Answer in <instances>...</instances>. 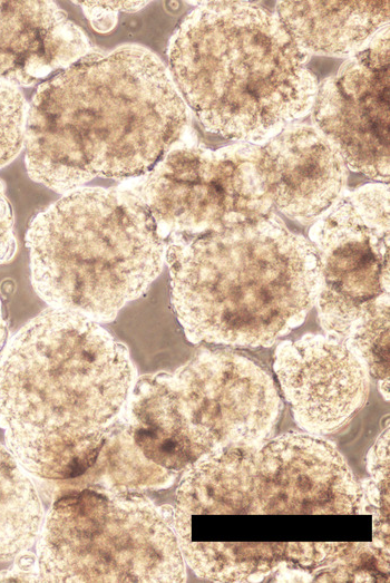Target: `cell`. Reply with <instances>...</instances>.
<instances>
[{"label":"cell","mask_w":390,"mask_h":583,"mask_svg":"<svg viewBox=\"0 0 390 583\" xmlns=\"http://www.w3.org/2000/svg\"><path fill=\"white\" fill-rule=\"evenodd\" d=\"M189 111L149 49L94 52L41 84L28 107L30 178L65 194L95 177L147 174L188 129Z\"/></svg>","instance_id":"obj_1"},{"label":"cell","mask_w":390,"mask_h":583,"mask_svg":"<svg viewBox=\"0 0 390 583\" xmlns=\"http://www.w3.org/2000/svg\"><path fill=\"white\" fill-rule=\"evenodd\" d=\"M125 344L100 323L48 308L0 353V427L31 475L68 480L95 461L135 382Z\"/></svg>","instance_id":"obj_2"},{"label":"cell","mask_w":390,"mask_h":583,"mask_svg":"<svg viewBox=\"0 0 390 583\" xmlns=\"http://www.w3.org/2000/svg\"><path fill=\"white\" fill-rule=\"evenodd\" d=\"M167 47L168 71L204 129L262 146L311 113L310 56L250 1H193Z\"/></svg>","instance_id":"obj_3"},{"label":"cell","mask_w":390,"mask_h":583,"mask_svg":"<svg viewBox=\"0 0 390 583\" xmlns=\"http://www.w3.org/2000/svg\"><path fill=\"white\" fill-rule=\"evenodd\" d=\"M165 262L174 313L194 344L267 348L315 305L314 247L275 213L168 241Z\"/></svg>","instance_id":"obj_4"},{"label":"cell","mask_w":390,"mask_h":583,"mask_svg":"<svg viewBox=\"0 0 390 583\" xmlns=\"http://www.w3.org/2000/svg\"><path fill=\"white\" fill-rule=\"evenodd\" d=\"M31 283L53 309L113 321L159 275L166 244L133 188L78 187L26 233Z\"/></svg>","instance_id":"obj_5"},{"label":"cell","mask_w":390,"mask_h":583,"mask_svg":"<svg viewBox=\"0 0 390 583\" xmlns=\"http://www.w3.org/2000/svg\"><path fill=\"white\" fill-rule=\"evenodd\" d=\"M361 484L337 447L286 433L255 448L220 449L188 466L169 523L226 514H363Z\"/></svg>","instance_id":"obj_6"},{"label":"cell","mask_w":390,"mask_h":583,"mask_svg":"<svg viewBox=\"0 0 390 583\" xmlns=\"http://www.w3.org/2000/svg\"><path fill=\"white\" fill-rule=\"evenodd\" d=\"M41 582H185L176 534L142 493L74 489L53 498L38 537Z\"/></svg>","instance_id":"obj_7"},{"label":"cell","mask_w":390,"mask_h":583,"mask_svg":"<svg viewBox=\"0 0 390 583\" xmlns=\"http://www.w3.org/2000/svg\"><path fill=\"white\" fill-rule=\"evenodd\" d=\"M259 145L208 148L182 140L133 190L165 244L274 213L259 177Z\"/></svg>","instance_id":"obj_8"},{"label":"cell","mask_w":390,"mask_h":583,"mask_svg":"<svg viewBox=\"0 0 390 583\" xmlns=\"http://www.w3.org/2000/svg\"><path fill=\"white\" fill-rule=\"evenodd\" d=\"M389 185L363 184L343 194L309 231L319 284L318 321L344 340L352 322L377 298L389 294Z\"/></svg>","instance_id":"obj_9"},{"label":"cell","mask_w":390,"mask_h":583,"mask_svg":"<svg viewBox=\"0 0 390 583\" xmlns=\"http://www.w3.org/2000/svg\"><path fill=\"white\" fill-rule=\"evenodd\" d=\"M172 375L206 454L255 448L273 435L283 404L273 377L256 360L228 349H203Z\"/></svg>","instance_id":"obj_10"},{"label":"cell","mask_w":390,"mask_h":583,"mask_svg":"<svg viewBox=\"0 0 390 583\" xmlns=\"http://www.w3.org/2000/svg\"><path fill=\"white\" fill-rule=\"evenodd\" d=\"M389 26L319 86L311 109L315 126L348 168L389 181Z\"/></svg>","instance_id":"obj_11"},{"label":"cell","mask_w":390,"mask_h":583,"mask_svg":"<svg viewBox=\"0 0 390 583\" xmlns=\"http://www.w3.org/2000/svg\"><path fill=\"white\" fill-rule=\"evenodd\" d=\"M273 369L295 424L312 435L342 427L369 395L365 367L344 340L325 333L281 341Z\"/></svg>","instance_id":"obj_12"},{"label":"cell","mask_w":390,"mask_h":583,"mask_svg":"<svg viewBox=\"0 0 390 583\" xmlns=\"http://www.w3.org/2000/svg\"><path fill=\"white\" fill-rule=\"evenodd\" d=\"M257 171L274 211L301 224L315 222L343 195L348 167L312 124L295 122L263 144Z\"/></svg>","instance_id":"obj_13"},{"label":"cell","mask_w":390,"mask_h":583,"mask_svg":"<svg viewBox=\"0 0 390 583\" xmlns=\"http://www.w3.org/2000/svg\"><path fill=\"white\" fill-rule=\"evenodd\" d=\"M94 52L56 2L0 1V80L29 87Z\"/></svg>","instance_id":"obj_14"},{"label":"cell","mask_w":390,"mask_h":583,"mask_svg":"<svg viewBox=\"0 0 390 583\" xmlns=\"http://www.w3.org/2000/svg\"><path fill=\"white\" fill-rule=\"evenodd\" d=\"M119 419L143 454L168 470L184 472L206 454L183 412L170 372L138 377Z\"/></svg>","instance_id":"obj_15"},{"label":"cell","mask_w":390,"mask_h":583,"mask_svg":"<svg viewBox=\"0 0 390 583\" xmlns=\"http://www.w3.org/2000/svg\"><path fill=\"white\" fill-rule=\"evenodd\" d=\"M274 14L309 56L350 58L389 26L390 1H277Z\"/></svg>","instance_id":"obj_16"},{"label":"cell","mask_w":390,"mask_h":583,"mask_svg":"<svg viewBox=\"0 0 390 583\" xmlns=\"http://www.w3.org/2000/svg\"><path fill=\"white\" fill-rule=\"evenodd\" d=\"M185 564L201 579L214 582H263L282 566L311 575L331 548L326 543H178Z\"/></svg>","instance_id":"obj_17"},{"label":"cell","mask_w":390,"mask_h":583,"mask_svg":"<svg viewBox=\"0 0 390 583\" xmlns=\"http://www.w3.org/2000/svg\"><path fill=\"white\" fill-rule=\"evenodd\" d=\"M177 475L149 460L118 418L107 431L94 464L78 477L56 482L53 494L81 488L144 494L169 488Z\"/></svg>","instance_id":"obj_18"},{"label":"cell","mask_w":390,"mask_h":583,"mask_svg":"<svg viewBox=\"0 0 390 583\" xmlns=\"http://www.w3.org/2000/svg\"><path fill=\"white\" fill-rule=\"evenodd\" d=\"M43 511L28 472L0 444V563L28 552L38 541Z\"/></svg>","instance_id":"obj_19"},{"label":"cell","mask_w":390,"mask_h":583,"mask_svg":"<svg viewBox=\"0 0 390 583\" xmlns=\"http://www.w3.org/2000/svg\"><path fill=\"white\" fill-rule=\"evenodd\" d=\"M311 582H389V551L372 542H333Z\"/></svg>","instance_id":"obj_20"},{"label":"cell","mask_w":390,"mask_h":583,"mask_svg":"<svg viewBox=\"0 0 390 583\" xmlns=\"http://www.w3.org/2000/svg\"><path fill=\"white\" fill-rule=\"evenodd\" d=\"M344 343L370 377L389 378V294L377 298L360 312L350 325Z\"/></svg>","instance_id":"obj_21"},{"label":"cell","mask_w":390,"mask_h":583,"mask_svg":"<svg viewBox=\"0 0 390 583\" xmlns=\"http://www.w3.org/2000/svg\"><path fill=\"white\" fill-rule=\"evenodd\" d=\"M28 107L19 87L0 80V169L25 147Z\"/></svg>","instance_id":"obj_22"},{"label":"cell","mask_w":390,"mask_h":583,"mask_svg":"<svg viewBox=\"0 0 390 583\" xmlns=\"http://www.w3.org/2000/svg\"><path fill=\"white\" fill-rule=\"evenodd\" d=\"M80 6L91 27L101 33L111 31L120 12H136L148 1H74Z\"/></svg>","instance_id":"obj_23"},{"label":"cell","mask_w":390,"mask_h":583,"mask_svg":"<svg viewBox=\"0 0 390 583\" xmlns=\"http://www.w3.org/2000/svg\"><path fill=\"white\" fill-rule=\"evenodd\" d=\"M14 221L10 202L0 179V265L10 262L17 252Z\"/></svg>","instance_id":"obj_24"},{"label":"cell","mask_w":390,"mask_h":583,"mask_svg":"<svg viewBox=\"0 0 390 583\" xmlns=\"http://www.w3.org/2000/svg\"><path fill=\"white\" fill-rule=\"evenodd\" d=\"M14 560L11 567L0 571V582H41L37 555L28 551Z\"/></svg>","instance_id":"obj_25"},{"label":"cell","mask_w":390,"mask_h":583,"mask_svg":"<svg viewBox=\"0 0 390 583\" xmlns=\"http://www.w3.org/2000/svg\"><path fill=\"white\" fill-rule=\"evenodd\" d=\"M8 323L3 313L2 302L0 300V353L2 352L7 341H8Z\"/></svg>","instance_id":"obj_26"},{"label":"cell","mask_w":390,"mask_h":583,"mask_svg":"<svg viewBox=\"0 0 390 583\" xmlns=\"http://www.w3.org/2000/svg\"><path fill=\"white\" fill-rule=\"evenodd\" d=\"M378 387H379V391L381 393V396L383 397V399H386L387 401L389 400V396H390V382H389V378L388 379H382V380H378Z\"/></svg>","instance_id":"obj_27"}]
</instances>
